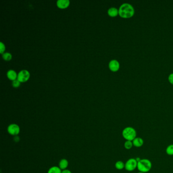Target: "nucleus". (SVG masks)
<instances>
[{
  "label": "nucleus",
  "mask_w": 173,
  "mask_h": 173,
  "mask_svg": "<svg viewBox=\"0 0 173 173\" xmlns=\"http://www.w3.org/2000/svg\"><path fill=\"white\" fill-rule=\"evenodd\" d=\"M30 78V73L27 70H23L18 73L17 79L21 83L28 81Z\"/></svg>",
  "instance_id": "423d86ee"
},
{
  "label": "nucleus",
  "mask_w": 173,
  "mask_h": 173,
  "mask_svg": "<svg viewBox=\"0 0 173 173\" xmlns=\"http://www.w3.org/2000/svg\"><path fill=\"white\" fill-rule=\"evenodd\" d=\"M108 14L111 17H116L119 14V11L116 7H111L108 10Z\"/></svg>",
  "instance_id": "f8f14e48"
},
{
  "label": "nucleus",
  "mask_w": 173,
  "mask_h": 173,
  "mask_svg": "<svg viewBox=\"0 0 173 173\" xmlns=\"http://www.w3.org/2000/svg\"><path fill=\"white\" fill-rule=\"evenodd\" d=\"M133 146V142L131 141H126L124 143V147L126 150L131 149Z\"/></svg>",
  "instance_id": "dca6fc26"
},
{
  "label": "nucleus",
  "mask_w": 173,
  "mask_h": 173,
  "mask_svg": "<svg viewBox=\"0 0 173 173\" xmlns=\"http://www.w3.org/2000/svg\"><path fill=\"white\" fill-rule=\"evenodd\" d=\"M20 83L21 82H20L19 80L17 79L16 80H14L12 82V85L13 88H19L20 85Z\"/></svg>",
  "instance_id": "a211bd4d"
},
{
  "label": "nucleus",
  "mask_w": 173,
  "mask_h": 173,
  "mask_svg": "<svg viewBox=\"0 0 173 173\" xmlns=\"http://www.w3.org/2000/svg\"><path fill=\"white\" fill-rule=\"evenodd\" d=\"M70 4V1L68 0H59L56 2V5L59 9H64L68 7Z\"/></svg>",
  "instance_id": "6e6552de"
},
{
  "label": "nucleus",
  "mask_w": 173,
  "mask_h": 173,
  "mask_svg": "<svg viewBox=\"0 0 173 173\" xmlns=\"http://www.w3.org/2000/svg\"><path fill=\"white\" fill-rule=\"evenodd\" d=\"M2 57L5 61H9L12 59V55L9 52H5L2 54Z\"/></svg>",
  "instance_id": "2eb2a0df"
},
{
  "label": "nucleus",
  "mask_w": 173,
  "mask_h": 173,
  "mask_svg": "<svg viewBox=\"0 0 173 173\" xmlns=\"http://www.w3.org/2000/svg\"><path fill=\"white\" fill-rule=\"evenodd\" d=\"M166 153L169 156L173 155V144H170L167 146L166 150Z\"/></svg>",
  "instance_id": "f3484780"
},
{
  "label": "nucleus",
  "mask_w": 173,
  "mask_h": 173,
  "mask_svg": "<svg viewBox=\"0 0 173 173\" xmlns=\"http://www.w3.org/2000/svg\"><path fill=\"white\" fill-rule=\"evenodd\" d=\"M142 173V172H138V173Z\"/></svg>",
  "instance_id": "5701e85b"
},
{
  "label": "nucleus",
  "mask_w": 173,
  "mask_h": 173,
  "mask_svg": "<svg viewBox=\"0 0 173 173\" xmlns=\"http://www.w3.org/2000/svg\"><path fill=\"white\" fill-rule=\"evenodd\" d=\"M138 160L136 158H131L125 163V169L128 172H132L137 169Z\"/></svg>",
  "instance_id": "20e7f679"
},
{
  "label": "nucleus",
  "mask_w": 173,
  "mask_h": 173,
  "mask_svg": "<svg viewBox=\"0 0 173 173\" xmlns=\"http://www.w3.org/2000/svg\"><path fill=\"white\" fill-rule=\"evenodd\" d=\"M68 162L66 159L63 158L59 161V167L62 171L67 169V167H68Z\"/></svg>",
  "instance_id": "9b49d317"
},
{
  "label": "nucleus",
  "mask_w": 173,
  "mask_h": 173,
  "mask_svg": "<svg viewBox=\"0 0 173 173\" xmlns=\"http://www.w3.org/2000/svg\"><path fill=\"white\" fill-rule=\"evenodd\" d=\"M152 167V162L148 159H140L138 162L137 169L140 172L144 173H148L150 171Z\"/></svg>",
  "instance_id": "f03ea898"
},
{
  "label": "nucleus",
  "mask_w": 173,
  "mask_h": 173,
  "mask_svg": "<svg viewBox=\"0 0 173 173\" xmlns=\"http://www.w3.org/2000/svg\"><path fill=\"white\" fill-rule=\"evenodd\" d=\"M109 68L113 72H116L119 69L120 64L117 60L112 59L109 63Z\"/></svg>",
  "instance_id": "0eeeda50"
},
{
  "label": "nucleus",
  "mask_w": 173,
  "mask_h": 173,
  "mask_svg": "<svg viewBox=\"0 0 173 173\" xmlns=\"http://www.w3.org/2000/svg\"><path fill=\"white\" fill-rule=\"evenodd\" d=\"M119 15L124 18H128L132 17L135 13V9L131 4L125 3L121 5L118 9Z\"/></svg>",
  "instance_id": "f257e3e1"
},
{
  "label": "nucleus",
  "mask_w": 173,
  "mask_h": 173,
  "mask_svg": "<svg viewBox=\"0 0 173 173\" xmlns=\"http://www.w3.org/2000/svg\"><path fill=\"white\" fill-rule=\"evenodd\" d=\"M17 76H18V74H17V73L13 70H10L7 73V78L10 80H11L12 81L17 79Z\"/></svg>",
  "instance_id": "9d476101"
},
{
  "label": "nucleus",
  "mask_w": 173,
  "mask_h": 173,
  "mask_svg": "<svg viewBox=\"0 0 173 173\" xmlns=\"http://www.w3.org/2000/svg\"><path fill=\"white\" fill-rule=\"evenodd\" d=\"M61 173H72L71 172V171H70L69 169H66L65 170H63L61 172Z\"/></svg>",
  "instance_id": "412c9836"
},
{
  "label": "nucleus",
  "mask_w": 173,
  "mask_h": 173,
  "mask_svg": "<svg viewBox=\"0 0 173 173\" xmlns=\"http://www.w3.org/2000/svg\"><path fill=\"white\" fill-rule=\"evenodd\" d=\"M6 50V47L5 44L3 43V42H0V53L1 54H3L4 53V52Z\"/></svg>",
  "instance_id": "6ab92c4d"
},
{
  "label": "nucleus",
  "mask_w": 173,
  "mask_h": 173,
  "mask_svg": "<svg viewBox=\"0 0 173 173\" xmlns=\"http://www.w3.org/2000/svg\"><path fill=\"white\" fill-rule=\"evenodd\" d=\"M115 167L118 170H122L125 169V163L121 160H118L115 164Z\"/></svg>",
  "instance_id": "ddd939ff"
},
{
  "label": "nucleus",
  "mask_w": 173,
  "mask_h": 173,
  "mask_svg": "<svg viewBox=\"0 0 173 173\" xmlns=\"http://www.w3.org/2000/svg\"><path fill=\"white\" fill-rule=\"evenodd\" d=\"M137 133L135 128L128 126L124 128L122 131V136L126 141H133L137 137Z\"/></svg>",
  "instance_id": "7ed1b4c3"
},
{
  "label": "nucleus",
  "mask_w": 173,
  "mask_h": 173,
  "mask_svg": "<svg viewBox=\"0 0 173 173\" xmlns=\"http://www.w3.org/2000/svg\"><path fill=\"white\" fill-rule=\"evenodd\" d=\"M132 142H133V146L137 148H140L143 146L144 143V141L143 140V139L140 137H136Z\"/></svg>",
  "instance_id": "1a4fd4ad"
},
{
  "label": "nucleus",
  "mask_w": 173,
  "mask_h": 173,
  "mask_svg": "<svg viewBox=\"0 0 173 173\" xmlns=\"http://www.w3.org/2000/svg\"><path fill=\"white\" fill-rule=\"evenodd\" d=\"M14 140L15 142H16L19 141V137H18V136H15V137H14Z\"/></svg>",
  "instance_id": "4be33fe9"
},
{
  "label": "nucleus",
  "mask_w": 173,
  "mask_h": 173,
  "mask_svg": "<svg viewBox=\"0 0 173 173\" xmlns=\"http://www.w3.org/2000/svg\"><path fill=\"white\" fill-rule=\"evenodd\" d=\"M7 132L12 136H17L20 132V128L17 124H10L7 127Z\"/></svg>",
  "instance_id": "39448f33"
},
{
  "label": "nucleus",
  "mask_w": 173,
  "mask_h": 173,
  "mask_svg": "<svg viewBox=\"0 0 173 173\" xmlns=\"http://www.w3.org/2000/svg\"><path fill=\"white\" fill-rule=\"evenodd\" d=\"M62 170L57 166H53L49 169L47 173H61Z\"/></svg>",
  "instance_id": "4468645a"
},
{
  "label": "nucleus",
  "mask_w": 173,
  "mask_h": 173,
  "mask_svg": "<svg viewBox=\"0 0 173 173\" xmlns=\"http://www.w3.org/2000/svg\"><path fill=\"white\" fill-rule=\"evenodd\" d=\"M168 79H169V82L173 84V73H171V74L169 75Z\"/></svg>",
  "instance_id": "aec40b11"
}]
</instances>
